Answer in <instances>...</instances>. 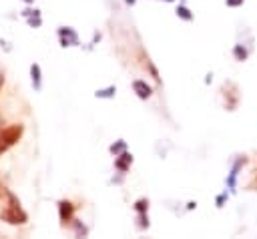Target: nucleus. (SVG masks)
I'll use <instances>...</instances> for the list:
<instances>
[{"label": "nucleus", "instance_id": "f257e3e1", "mask_svg": "<svg viewBox=\"0 0 257 239\" xmlns=\"http://www.w3.org/2000/svg\"><path fill=\"white\" fill-rule=\"evenodd\" d=\"M6 197H8V207L2 211V221H6V223H10V225H22V223H26V219H28V215H26V211L20 207V201L16 199V195L14 193H10V191H6Z\"/></svg>", "mask_w": 257, "mask_h": 239}, {"label": "nucleus", "instance_id": "f03ea898", "mask_svg": "<svg viewBox=\"0 0 257 239\" xmlns=\"http://www.w3.org/2000/svg\"><path fill=\"white\" fill-rule=\"evenodd\" d=\"M22 133H24V127H22V125H10V127H6V129L0 131V135H2V139H4V143H6L8 147L16 145V143L20 141Z\"/></svg>", "mask_w": 257, "mask_h": 239}, {"label": "nucleus", "instance_id": "7ed1b4c3", "mask_svg": "<svg viewBox=\"0 0 257 239\" xmlns=\"http://www.w3.org/2000/svg\"><path fill=\"white\" fill-rule=\"evenodd\" d=\"M223 92H225V106L227 110H235L237 100H239V90L233 82H225L223 84Z\"/></svg>", "mask_w": 257, "mask_h": 239}, {"label": "nucleus", "instance_id": "20e7f679", "mask_svg": "<svg viewBox=\"0 0 257 239\" xmlns=\"http://www.w3.org/2000/svg\"><path fill=\"white\" fill-rule=\"evenodd\" d=\"M58 38H60V44L62 46H74V44H78L76 32L72 28H68V26H64V28L58 30Z\"/></svg>", "mask_w": 257, "mask_h": 239}, {"label": "nucleus", "instance_id": "39448f33", "mask_svg": "<svg viewBox=\"0 0 257 239\" xmlns=\"http://www.w3.org/2000/svg\"><path fill=\"white\" fill-rule=\"evenodd\" d=\"M58 213H60V221H62V225H66V223L72 221L74 205H72L70 201H60V203H58Z\"/></svg>", "mask_w": 257, "mask_h": 239}, {"label": "nucleus", "instance_id": "423d86ee", "mask_svg": "<svg viewBox=\"0 0 257 239\" xmlns=\"http://www.w3.org/2000/svg\"><path fill=\"white\" fill-rule=\"evenodd\" d=\"M133 90H135V92H137V96H139V98H143V100H145V98H149V96L153 94L151 86H149L145 80H135V82H133Z\"/></svg>", "mask_w": 257, "mask_h": 239}, {"label": "nucleus", "instance_id": "0eeeda50", "mask_svg": "<svg viewBox=\"0 0 257 239\" xmlns=\"http://www.w3.org/2000/svg\"><path fill=\"white\" fill-rule=\"evenodd\" d=\"M131 163H133V157H131L128 153H120V155H118V159L114 161V167H116L120 173H124V171L128 169V165H131Z\"/></svg>", "mask_w": 257, "mask_h": 239}, {"label": "nucleus", "instance_id": "6e6552de", "mask_svg": "<svg viewBox=\"0 0 257 239\" xmlns=\"http://www.w3.org/2000/svg\"><path fill=\"white\" fill-rule=\"evenodd\" d=\"M30 76H32L34 90H40V88H42V76H40V66H38L36 62L30 66Z\"/></svg>", "mask_w": 257, "mask_h": 239}, {"label": "nucleus", "instance_id": "1a4fd4ad", "mask_svg": "<svg viewBox=\"0 0 257 239\" xmlns=\"http://www.w3.org/2000/svg\"><path fill=\"white\" fill-rule=\"evenodd\" d=\"M22 14L28 18V24H30V26H34V28L40 26V12H38V10H24Z\"/></svg>", "mask_w": 257, "mask_h": 239}, {"label": "nucleus", "instance_id": "9d476101", "mask_svg": "<svg viewBox=\"0 0 257 239\" xmlns=\"http://www.w3.org/2000/svg\"><path fill=\"white\" fill-rule=\"evenodd\" d=\"M114 92H116V88L114 86H108L104 90H96V96L98 98H108V96H114Z\"/></svg>", "mask_w": 257, "mask_h": 239}, {"label": "nucleus", "instance_id": "9b49d317", "mask_svg": "<svg viewBox=\"0 0 257 239\" xmlns=\"http://www.w3.org/2000/svg\"><path fill=\"white\" fill-rule=\"evenodd\" d=\"M177 16H181L183 20H191V18H193L191 10H189V8H185V6H179V8H177Z\"/></svg>", "mask_w": 257, "mask_h": 239}, {"label": "nucleus", "instance_id": "f8f14e48", "mask_svg": "<svg viewBox=\"0 0 257 239\" xmlns=\"http://www.w3.org/2000/svg\"><path fill=\"white\" fill-rule=\"evenodd\" d=\"M233 52H235V58H237V60H245V58H247V50H245L241 44H237Z\"/></svg>", "mask_w": 257, "mask_h": 239}, {"label": "nucleus", "instance_id": "ddd939ff", "mask_svg": "<svg viewBox=\"0 0 257 239\" xmlns=\"http://www.w3.org/2000/svg\"><path fill=\"white\" fill-rule=\"evenodd\" d=\"M135 209H137L139 213H147V209H149V201H147V199H139V201L135 203Z\"/></svg>", "mask_w": 257, "mask_h": 239}, {"label": "nucleus", "instance_id": "4468645a", "mask_svg": "<svg viewBox=\"0 0 257 239\" xmlns=\"http://www.w3.org/2000/svg\"><path fill=\"white\" fill-rule=\"evenodd\" d=\"M124 141H118V143H114V145H110V153H114V155H120L122 151H124Z\"/></svg>", "mask_w": 257, "mask_h": 239}, {"label": "nucleus", "instance_id": "2eb2a0df", "mask_svg": "<svg viewBox=\"0 0 257 239\" xmlns=\"http://www.w3.org/2000/svg\"><path fill=\"white\" fill-rule=\"evenodd\" d=\"M249 191H257V169L253 171V177H251V181H249Z\"/></svg>", "mask_w": 257, "mask_h": 239}, {"label": "nucleus", "instance_id": "dca6fc26", "mask_svg": "<svg viewBox=\"0 0 257 239\" xmlns=\"http://www.w3.org/2000/svg\"><path fill=\"white\" fill-rule=\"evenodd\" d=\"M8 149H10V147L4 143V139H2V135H0V155H2L4 151H8Z\"/></svg>", "mask_w": 257, "mask_h": 239}, {"label": "nucleus", "instance_id": "f3484780", "mask_svg": "<svg viewBox=\"0 0 257 239\" xmlns=\"http://www.w3.org/2000/svg\"><path fill=\"white\" fill-rule=\"evenodd\" d=\"M227 2V6H239V4H243L245 0H225Z\"/></svg>", "mask_w": 257, "mask_h": 239}, {"label": "nucleus", "instance_id": "a211bd4d", "mask_svg": "<svg viewBox=\"0 0 257 239\" xmlns=\"http://www.w3.org/2000/svg\"><path fill=\"white\" fill-rule=\"evenodd\" d=\"M126 2H128V4H133V2H135V0H126Z\"/></svg>", "mask_w": 257, "mask_h": 239}, {"label": "nucleus", "instance_id": "6ab92c4d", "mask_svg": "<svg viewBox=\"0 0 257 239\" xmlns=\"http://www.w3.org/2000/svg\"><path fill=\"white\" fill-rule=\"evenodd\" d=\"M24 2H28V4H30V2H34V0H24Z\"/></svg>", "mask_w": 257, "mask_h": 239}, {"label": "nucleus", "instance_id": "aec40b11", "mask_svg": "<svg viewBox=\"0 0 257 239\" xmlns=\"http://www.w3.org/2000/svg\"><path fill=\"white\" fill-rule=\"evenodd\" d=\"M0 193H2V187H0Z\"/></svg>", "mask_w": 257, "mask_h": 239}]
</instances>
